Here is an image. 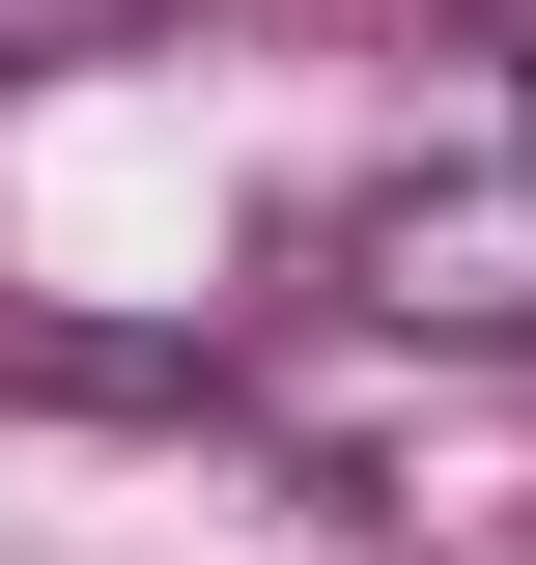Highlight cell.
<instances>
[{
    "instance_id": "cell-1",
    "label": "cell",
    "mask_w": 536,
    "mask_h": 565,
    "mask_svg": "<svg viewBox=\"0 0 536 565\" xmlns=\"http://www.w3.org/2000/svg\"><path fill=\"white\" fill-rule=\"evenodd\" d=\"M339 311H396V340H536V141H452V170H367L311 226Z\"/></svg>"
},
{
    "instance_id": "cell-2",
    "label": "cell",
    "mask_w": 536,
    "mask_h": 565,
    "mask_svg": "<svg viewBox=\"0 0 536 565\" xmlns=\"http://www.w3.org/2000/svg\"><path fill=\"white\" fill-rule=\"evenodd\" d=\"M0 396H170V340H57V311H0Z\"/></svg>"
}]
</instances>
